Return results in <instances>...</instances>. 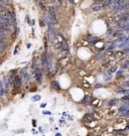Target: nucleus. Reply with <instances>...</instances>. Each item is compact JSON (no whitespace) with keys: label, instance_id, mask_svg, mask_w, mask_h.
Listing matches in <instances>:
<instances>
[{"label":"nucleus","instance_id":"20","mask_svg":"<svg viewBox=\"0 0 129 136\" xmlns=\"http://www.w3.org/2000/svg\"><path fill=\"white\" fill-rule=\"evenodd\" d=\"M38 5L40 6V8L42 9V10H45L47 7H46V5H45V2L44 1H42V0H38Z\"/></svg>","mask_w":129,"mask_h":136},{"label":"nucleus","instance_id":"18","mask_svg":"<svg viewBox=\"0 0 129 136\" xmlns=\"http://www.w3.org/2000/svg\"><path fill=\"white\" fill-rule=\"evenodd\" d=\"M6 38H7L6 33L3 30H0V41H5Z\"/></svg>","mask_w":129,"mask_h":136},{"label":"nucleus","instance_id":"3","mask_svg":"<svg viewBox=\"0 0 129 136\" xmlns=\"http://www.w3.org/2000/svg\"><path fill=\"white\" fill-rule=\"evenodd\" d=\"M70 61H71V59H70L69 56L60 58L59 61H58V67H60V68H66L70 64Z\"/></svg>","mask_w":129,"mask_h":136},{"label":"nucleus","instance_id":"14","mask_svg":"<svg viewBox=\"0 0 129 136\" xmlns=\"http://www.w3.org/2000/svg\"><path fill=\"white\" fill-rule=\"evenodd\" d=\"M51 88L55 89V90H58V91L62 90V88H61V86L59 84V82H57V81H53V83H51Z\"/></svg>","mask_w":129,"mask_h":136},{"label":"nucleus","instance_id":"35","mask_svg":"<svg viewBox=\"0 0 129 136\" xmlns=\"http://www.w3.org/2000/svg\"><path fill=\"white\" fill-rule=\"evenodd\" d=\"M99 87H102V85H101V84H98V85H96V88H99Z\"/></svg>","mask_w":129,"mask_h":136},{"label":"nucleus","instance_id":"38","mask_svg":"<svg viewBox=\"0 0 129 136\" xmlns=\"http://www.w3.org/2000/svg\"><path fill=\"white\" fill-rule=\"evenodd\" d=\"M95 1H96V2H102L103 0H95Z\"/></svg>","mask_w":129,"mask_h":136},{"label":"nucleus","instance_id":"43","mask_svg":"<svg viewBox=\"0 0 129 136\" xmlns=\"http://www.w3.org/2000/svg\"><path fill=\"white\" fill-rule=\"evenodd\" d=\"M53 1H54V0H53Z\"/></svg>","mask_w":129,"mask_h":136},{"label":"nucleus","instance_id":"44","mask_svg":"<svg viewBox=\"0 0 129 136\" xmlns=\"http://www.w3.org/2000/svg\"><path fill=\"white\" fill-rule=\"evenodd\" d=\"M128 69H129V68H128Z\"/></svg>","mask_w":129,"mask_h":136},{"label":"nucleus","instance_id":"12","mask_svg":"<svg viewBox=\"0 0 129 136\" xmlns=\"http://www.w3.org/2000/svg\"><path fill=\"white\" fill-rule=\"evenodd\" d=\"M118 113V110L117 109H115V108H109L108 110H107V115H109V116H115L116 114Z\"/></svg>","mask_w":129,"mask_h":136},{"label":"nucleus","instance_id":"21","mask_svg":"<svg viewBox=\"0 0 129 136\" xmlns=\"http://www.w3.org/2000/svg\"><path fill=\"white\" fill-rule=\"evenodd\" d=\"M116 71H117V66H112V67L109 69V71H108V74H109V75H111V74L115 73Z\"/></svg>","mask_w":129,"mask_h":136},{"label":"nucleus","instance_id":"9","mask_svg":"<svg viewBox=\"0 0 129 136\" xmlns=\"http://www.w3.org/2000/svg\"><path fill=\"white\" fill-rule=\"evenodd\" d=\"M101 104H102V101H101V99H99V98H93L92 101H91V106H93V107H95V108L100 107Z\"/></svg>","mask_w":129,"mask_h":136},{"label":"nucleus","instance_id":"11","mask_svg":"<svg viewBox=\"0 0 129 136\" xmlns=\"http://www.w3.org/2000/svg\"><path fill=\"white\" fill-rule=\"evenodd\" d=\"M114 58L115 59H123V58H125V51L124 50L114 51Z\"/></svg>","mask_w":129,"mask_h":136},{"label":"nucleus","instance_id":"22","mask_svg":"<svg viewBox=\"0 0 129 136\" xmlns=\"http://www.w3.org/2000/svg\"><path fill=\"white\" fill-rule=\"evenodd\" d=\"M5 48H6V43H5V41H0V51L5 50Z\"/></svg>","mask_w":129,"mask_h":136},{"label":"nucleus","instance_id":"42","mask_svg":"<svg viewBox=\"0 0 129 136\" xmlns=\"http://www.w3.org/2000/svg\"><path fill=\"white\" fill-rule=\"evenodd\" d=\"M89 136H95V135H89Z\"/></svg>","mask_w":129,"mask_h":136},{"label":"nucleus","instance_id":"8","mask_svg":"<svg viewBox=\"0 0 129 136\" xmlns=\"http://www.w3.org/2000/svg\"><path fill=\"white\" fill-rule=\"evenodd\" d=\"M91 101H92V96L91 95H85V97L82 100V104L85 106H89L91 105Z\"/></svg>","mask_w":129,"mask_h":136},{"label":"nucleus","instance_id":"28","mask_svg":"<svg viewBox=\"0 0 129 136\" xmlns=\"http://www.w3.org/2000/svg\"><path fill=\"white\" fill-rule=\"evenodd\" d=\"M120 75H121V76L123 75V70H119V71H117V74H116V76H117V77H119Z\"/></svg>","mask_w":129,"mask_h":136},{"label":"nucleus","instance_id":"30","mask_svg":"<svg viewBox=\"0 0 129 136\" xmlns=\"http://www.w3.org/2000/svg\"><path fill=\"white\" fill-rule=\"evenodd\" d=\"M45 106H46V103H42V104L40 105V107H41V108H45Z\"/></svg>","mask_w":129,"mask_h":136},{"label":"nucleus","instance_id":"17","mask_svg":"<svg viewBox=\"0 0 129 136\" xmlns=\"http://www.w3.org/2000/svg\"><path fill=\"white\" fill-rule=\"evenodd\" d=\"M128 109H129V107L128 106H126V105H123V106H121L120 107V109H119V114H122V113H125L127 110H128Z\"/></svg>","mask_w":129,"mask_h":136},{"label":"nucleus","instance_id":"10","mask_svg":"<svg viewBox=\"0 0 129 136\" xmlns=\"http://www.w3.org/2000/svg\"><path fill=\"white\" fill-rule=\"evenodd\" d=\"M91 8H92L93 11H99V10H101L103 8V3L102 2H95L91 6Z\"/></svg>","mask_w":129,"mask_h":136},{"label":"nucleus","instance_id":"27","mask_svg":"<svg viewBox=\"0 0 129 136\" xmlns=\"http://www.w3.org/2000/svg\"><path fill=\"white\" fill-rule=\"evenodd\" d=\"M121 101H125V102H126V101H129V96H128V95H125L124 97L121 98Z\"/></svg>","mask_w":129,"mask_h":136},{"label":"nucleus","instance_id":"4","mask_svg":"<svg viewBox=\"0 0 129 136\" xmlns=\"http://www.w3.org/2000/svg\"><path fill=\"white\" fill-rule=\"evenodd\" d=\"M47 10H48V14L50 16V19L53 20L54 23H58V20H57V13H56V10L53 6H49L47 7Z\"/></svg>","mask_w":129,"mask_h":136},{"label":"nucleus","instance_id":"1","mask_svg":"<svg viewBox=\"0 0 129 136\" xmlns=\"http://www.w3.org/2000/svg\"><path fill=\"white\" fill-rule=\"evenodd\" d=\"M66 41H67V39L61 33H57L53 37V44H54V46L57 49H60V50L62 49V47H63V45L65 44Z\"/></svg>","mask_w":129,"mask_h":136},{"label":"nucleus","instance_id":"15","mask_svg":"<svg viewBox=\"0 0 129 136\" xmlns=\"http://www.w3.org/2000/svg\"><path fill=\"white\" fill-rule=\"evenodd\" d=\"M92 115H93V117H94V120H97V121L102 118V113H100L99 111H94V112L92 113Z\"/></svg>","mask_w":129,"mask_h":136},{"label":"nucleus","instance_id":"13","mask_svg":"<svg viewBox=\"0 0 129 136\" xmlns=\"http://www.w3.org/2000/svg\"><path fill=\"white\" fill-rule=\"evenodd\" d=\"M117 103H118V100H117V99H111V100H109V101L107 102V107L112 108V107H114L115 105H117Z\"/></svg>","mask_w":129,"mask_h":136},{"label":"nucleus","instance_id":"26","mask_svg":"<svg viewBox=\"0 0 129 136\" xmlns=\"http://www.w3.org/2000/svg\"><path fill=\"white\" fill-rule=\"evenodd\" d=\"M126 68H129V61H127L122 65V69H126Z\"/></svg>","mask_w":129,"mask_h":136},{"label":"nucleus","instance_id":"7","mask_svg":"<svg viewBox=\"0 0 129 136\" xmlns=\"http://www.w3.org/2000/svg\"><path fill=\"white\" fill-rule=\"evenodd\" d=\"M34 77L37 83H41L42 82V71L40 69H35L34 70Z\"/></svg>","mask_w":129,"mask_h":136},{"label":"nucleus","instance_id":"5","mask_svg":"<svg viewBox=\"0 0 129 136\" xmlns=\"http://www.w3.org/2000/svg\"><path fill=\"white\" fill-rule=\"evenodd\" d=\"M12 84L14 86L15 89H19L22 85V82H21V77L19 76H14V78L12 79Z\"/></svg>","mask_w":129,"mask_h":136},{"label":"nucleus","instance_id":"16","mask_svg":"<svg viewBox=\"0 0 129 136\" xmlns=\"http://www.w3.org/2000/svg\"><path fill=\"white\" fill-rule=\"evenodd\" d=\"M114 57V51L113 50H106L104 52V58L105 59H109V58H112Z\"/></svg>","mask_w":129,"mask_h":136},{"label":"nucleus","instance_id":"2","mask_svg":"<svg viewBox=\"0 0 129 136\" xmlns=\"http://www.w3.org/2000/svg\"><path fill=\"white\" fill-rule=\"evenodd\" d=\"M127 0H113L110 7L111 9L115 10V11H118V10H123V9H126L125 8V3H126Z\"/></svg>","mask_w":129,"mask_h":136},{"label":"nucleus","instance_id":"40","mask_svg":"<svg viewBox=\"0 0 129 136\" xmlns=\"http://www.w3.org/2000/svg\"><path fill=\"white\" fill-rule=\"evenodd\" d=\"M125 105H126V106H128V107H129V101H127V103H126V104H125Z\"/></svg>","mask_w":129,"mask_h":136},{"label":"nucleus","instance_id":"24","mask_svg":"<svg viewBox=\"0 0 129 136\" xmlns=\"http://www.w3.org/2000/svg\"><path fill=\"white\" fill-rule=\"evenodd\" d=\"M21 76H22V77H23L25 80H26V81L28 80V75H27V73L25 72L24 70H22V71H21Z\"/></svg>","mask_w":129,"mask_h":136},{"label":"nucleus","instance_id":"39","mask_svg":"<svg viewBox=\"0 0 129 136\" xmlns=\"http://www.w3.org/2000/svg\"><path fill=\"white\" fill-rule=\"evenodd\" d=\"M5 0H0V3H4Z\"/></svg>","mask_w":129,"mask_h":136},{"label":"nucleus","instance_id":"36","mask_svg":"<svg viewBox=\"0 0 129 136\" xmlns=\"http://www.w3.org/2000/svg\"><path fill=\"white\" fill-rule=\"evenodd\" d=\"M0 30H2V23L0 22Z\"/></svg>","mask_w":129,"mask_h":136},{"label":"nucleus","instance_id":"32","mask_svg":"<svg viewBox=\"0 0 129 136\" xmlns=\"http://www.w3.org/2000/svg\"><path fill=\"white\" fill-rule=\"evenodd\" d=\"M116 136H126L125 134H123V133H117V135Z\"/></svg>","mask_w":129,"mask_h":136},{"label":"nucleus","instance_id":"37","mask_svg":"<svg viewBox=\"0 0 129 136\" xmlns=\"http://www.w3.org/2000/svg\"><path fill=\"white\" fill-rule=\"evenodd\" d=\"M56 136H62V134H61V133H59V132H58V133H57V134H56Z\"/></svg>","mask_w":129,"mask_h":136},{"label":"nucleus","instance_id":"29","mask_svg":"<svg viewBox=\"0 0 129 136\" xmlns=\"http://www.w3.org/2000/svg\"><path fill=\"white\" fill-rule=\"evenodd\" d=\"M42 114H43V115H48V116H50V115H51V112H50V111H43Z\"/></svg>","mask_w":129,"mask_h":136},{"label":"nucleus","instance_id":"6","mask_svg":"<svg viewBox=\"0 0 129 136\" xmlns=\"http://www.w3.org/2000/svg\"><path fill=\"white\" fill-rule=\"evenodd\" d=\"M93 121H94V117H93L92 113H85V115L82 118V122L85 124H89Z\"/></svg>","mask_w":129,"mask_h":136},{"label":"nucleus","instance_id":"34","mask_svg":"<svg viewBox=\"0 0 129 136\" xmlns=\"http://www.w3.org/2000/svg\"><path fill=\"white\" fill-rule=\"evenodd\" d=\"M57 1H58V3H59V4H62V2H63V0H57Z\"/></svg>","mask_w":129,"mask_h":136},{"label":"nucleus","instance_id":"31","mask_svg":"<svg viewBox=\"0 0 129 136\" xmlns=\"http://www.w3.org/2000/svg\"><path fill=\"white\" fill-rule=\"evenodd\" d=\"M32 125L35 127L36 126V120H32Z\"/></svg>","mask_w":129,"mask_h":136},{"label":"nucleus","instance_id":"41","mask_svg":"<svg viewBox=\"0 0 129 136\" xmlns=\"http://www.w3.org/2000/svg\"><path fill=\"white\" fill-rule=\"evenodd\" d=\"M69 2H70V3H73V2H74V0H69Z\"/></svg>","mask_w":129,"mask_h":136},{"label":"nucleus","instance_id":"19","mask_svg":"<svg viewBox=\"0 0 129 136\" xmlns=\"http://www.w3.org/2000/svg\"><path fill=\"white\" fill-rule=\"evenodd\" d=\"M82 87H83V88H86V89H89V88L91 87V85H90V83H89L88 81L83 80V81H82Z\"/></svg>","mask_w":129,"mask_h":136},{"label":"nucleus","instance_id":"33","mask_svg":"<svg viewBox=\"0 0 129 136\" xmlns=\"http://www.w3.org/2000/svg\"><path fill=\"white\" fill-rule=\"evenodd\" d=\"M128 130H129V124H128V125L125 127V131H128Z\"/></svg>","mask_w":129,"mask_h":136},{"label":"nucleus","instance_id":"23","mask_svg":"<svg viewBox=\"0 0 129 136\" xmlns=\"http://www.w3.org/2000/svg\"><path fill=\"white\" fill-rule=\"evenodd\" d=\"M4 95V86L2 85V83L0 82V97Z\"/></svg>","mask_w":129,"mask_h":136},{"label":"nucleus","instance_id":"25","mask_svg":"<svg viewBox=\"0 0 129 136\" xmlns=\"http://www.w3.org/2000/svg\"><path fill=\"white\" fill-rule=\"evenodd\" d=\"M40 98H41V97H40L39 95H35V96H33V97L31 98V100H32L33 102H36V101H39Z\"/></svg>","mask_w":129,"mask_h":136}]
</instances>
